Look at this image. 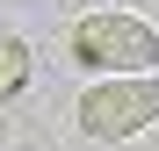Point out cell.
I'll use <instances>...</instances> for the list:
<instances>
[{
	"instance_id": "cell-1",
	"label": "cell",
	"mask_w": 159,
	"mask_h": 151,
	"mask_svg": "<svg viewBox=\"0 0 159 151\" xmlns=\"http://www.w3.org/2000/svg\"><path fill=\"white\" fill-rule=\"evenodd\" d=\"M65 43H72V65L94 72V79H109V72H159V29L145 15H123V7L80 15Z\"/></svg>"
},
{
	"instance_id": "cell-2",
	"label": "cell",
	"mask_w": 159,
	"mask_h": 151,
	"mask_svg": "<svg viewBox=\"0 0 159 151\" xmlns=\"http://www.w3.org/2000/svg\"><path fill=\"white\" fill-rule=\"evenodd\" d=\"M72 115H80V137H94V144H123V137L152 130L159 122V72H109L72 101Z\"/></svg>"
},
{
	"instance_id": "cell-3",
	"label": "cell",
	"mask_w": 159,
	"mask_h": 151,
	"mask_svg": "<svg viewBox=\"0 0 159 151\" xmlns=\"http://www.w3.org/2000/svg\"><path fill=\"white\" fill-rule=\"evenodd\" d=\"M29 72H36V50L22 36H0V101H15L22 86H29Z\"/></svg>"
}]
</instances>
